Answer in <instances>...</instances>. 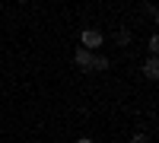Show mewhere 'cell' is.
I'll use <instances>...</instances> for the list:
<instances>
[{"label": "cell", "mask_w": 159, "mask_h": 143, "mask_svg": "<svg viewBox=\"0 0 159 143\" xmlns=\"http://www.w3.org/2000/svg\"><path fill=\"white\" fill-rule=\"evenodd\" d=\"M76 38H80V48H89V51H96V48H102V45H105V32H102V29H92V25L80 29V32H76Z\"/></svg>", "instance_id": "cell-1"}, {"label": "cell", "mask_w": 159, "mask_h": 143, "mask_svg": "<svg viewBox=\"0 0 159 143\" xmlns=\"http://www.w3.org/2000/svg\"><path fill=\"white\" fill-rule=\"evenodd\" d=\"M92 54H96V51H89V48H73L70 60H73V67H76V70H83V73H92V70H89V64H92Z\"/></svg>", "instance_id": "cell-2"}, {"label": "cell", "mask_w": 159, "mask_h": 143, "mask_svg": "<svg viewBox=\"0 0 159 143\" xmlns=\"http://www.w3.org/2000/svg\"><path fill=\"white\" fill-rule=\"evenodd\" d=\"M137 73H140L147 83H156V76H159V60H156V54H150L147 60H143L140 67H137Z\"/></svg>", "instance_id": "cell-3"}, {"label": "cell", "mask_w": 159, "mask_h": 143, "mask_svg": "<svg viewBox=\"0 0 159 143\" xmlns=\"http://www.w3.org/2000/svg\"><path fill=\"white\" fill-rule=\"evenodd\" d=\"M111 38H115V48H130V45H134V32H130V25H115Z\"/></svg>", "instance_id": "cell-4"}, {"label": "cell", "mask_w": 159, "mask_h": 143, "mask_svg": "<svg viewBox=\"0 0 159 143\" xmlns=\"http://www.w3.org/2000/svg\"><path fill=\"white\" fill-rule=\"evenodd\" d=\"M89 70H92V73H108V70H111V57H108V54H92Z\"/></svg>", "instance_id": "cell-5"}, {"label": "cell", "mask_w": 159, "mask_h": 143, "mask_svg": "<svg viewBox=\"0 0 159 143\" xmlns=\"http://www.w3.org/2000/svg\"><path fill=\"white\" fill-rule=\"evenodd\" d=\"M147 51H150V54L159 51V35H156V32H150V38H147Z\"/></svg>", "instance_id": "cell-6"}, {"label": "cell", "mask_w": 159, "mask_h": 143, "mask_svg": "<svg viewBox=\"0 0 159 143\" xmlns=\"http://www.w3.org/2000/svg\"><path fill=\"white\" fill-rule=\"evenodd\" d=\"M127 143H150V137L143 134V131H134V134L127 137Z\"/></svg>", "instance_id": "cell-7"}, {"label": "cell", "mask_w": 159, "mask_h": 143, "mask_svg": "<svg viewBox=\"0 0 159 143\" xmlns=\"http://www.w3.org/2000/svg\"><path fill=\"white\" fill-rule=\"evenodd\" d=\"M73 143H96V140H92L89 134H80V137H73Z\"/></svg>", "instance_id": "cell-8"}, {"label": "cell", "mask_w": 159, "mask_h": 143, "mask_svg": "<svg viewBox=\"0 0 159 143\" xmlns=\"http://www.w3.org/2000/svg\"><path fill=\"white\" fill-rule=\"evenodd\" d=\"M13 3H19V7H25V3H29V0H13Z\"/></svg>", "instance_id": "cell-9"}]
</instances>
